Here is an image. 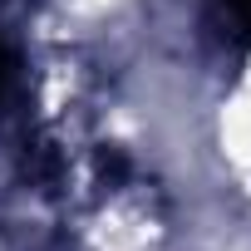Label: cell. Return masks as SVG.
I'll return each instance as SVG.
<instances>
[{"label": "cell", "mask_w": 251, "mask_h": 251, "mask_svg": "<svg viewBox=\"0 0 251 251\" xmlns=\"http://www.w3.org/2000/svg\"><path fill=\"white\" fill-rule=\"evenodd\" d=\"M226 15L241 35H251V0H226Z\"/></svg>", "instance_id": "1"}]
</instances>
